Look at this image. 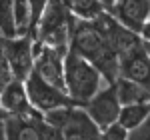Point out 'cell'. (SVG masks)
Segmentation results:
<instances>
[{
	"mask_svg": "<svg viewBox=\"0 0 150 140\" xmlns=\"http://www.w3.org/2000/svg\"><path fill=\"white\" fill-rule=\"evenodd\" d=\"M0 36L2 38L18 36L14 18V0H0Z\"/></svg>",
	"mask_w": 150,
	"mask_h": 140,
	"instance_id": "obj_16",
	"label": "cell"
},
{
	"mask_svg": "<svg viewBox=\"0 0 150 140\" xmlns=\"http://www.w3.org/2000/svg\"><path fill=\"white\" fill-rule=\"evenodd\" d=\"M74 20L76 18L72 16L64 0H48V6L40 18L38 30H36L34 44L70 46V32H72Z\"/></svg>",
	"mask_w": 150,
	"mask_h": 140,
	"instance_id": "obj_3",
	"label": "cell"
},
{
	"mask_svg": "<svg viewBox=\"0 0 150 140\" xmlns=\"http://www.w3.org/2000/svg\"><path fill=\"white\" fill-rule=\"evenodd\" d=\"M116 90H118V98H120V104L122 106L150 102V90L144 88L138 82H134V80H128V78L118 76V80H116Z\"/></svg>",
	"mask_w": 150,
	"mask_h": 140,
	"instance_id": "obj_13",
	"label": "cell"
},
{
	"mask_svg": "<svg viewBox=\"0 0 150 140\" xmlns=\"http://www.w3.org/2000/svg\"><path fill=\"white\" fill-rule=\"evenodd\" d=\"M84 110H86V114L92 118V122L100 130L108 128L114 122H118L122 104H120V98H118L116 82L114 84H104L102 88L86 102Z\"/></svg>",
	"mask_w": 150,
	"mask_h": 140,
	"instance_id": "obj_7",
	"label": "cell"
},
{
	"mask_svg": "<svg viewBox=\"0 0 150 140\" xmlns=\"http://www.w3.org/2000/svg\"><path fill=\"white\" fill-rule=\"evenodd\" d=\"M70 48H74L82 58H86L102 74L106 84H114L120 76V56L106 44L92 20H74L70 32Z\"/></svg>",
	"mask_w": 150,
	"mask_h": 140,
	"instance_id": "obj_1",
	"label": "cell"
},
{
	"mask_svg": "<svg viewBox=\"0 0 150 140\" xmlns=\"http://www.w3.org/2000/svg\"><path fill=\"white\" fill-rule=\"evenodd\" d=\"M8 118H10V116H8V112L0 106V122H4V120H8Z\"/></svg>",
	"mask_w": 150,
	"mask_h": 140,
	"instance_id": "obj_23",
	"label": "cell"
},
{
	"mask_svg": "<svg viewBox=\"0 0 150 140\" xmlns=\"http://www.w3.org/2000/svg\"><path fill=\"white\" fill-rule=\"evenodd\" d=\"M142 42H144V40H142ZM144 48L148 50V54H150V42H144Z\"/></svg>",
	"mask_w": 150,
	"mask_h": 140,
	"instance_id": "obj_25",
	"label": "cell"
},
{
	"mask_svg": "<svg viewBox=\"0 0 150 140\" xmlns=\"http://www.w3.org/2000/svg\"><path fill=\"white\" fill-rule=\"evenodd\" d=\"M100 2H102L104 6H106V10H112L116 4H118V0H100Z\"/></svg>",
	"mask_w": 150,
	"mask_h": 140,
	"instance_id": "obj_21",
	"label": "cell"
},
{
	"mask_svg": "<svg viewBox=\"0 0 150 140\" xmlns=\"http://www.w3.org/2000/svg\"><path fill=\"white\" fill-rule=\"evenodd\" d=\"M64 82L68 96L80 108H84L86 102L106 84L102 74L86 58H82L74 48H68L64 58Z\"/></svg>",
	"mask_w": 150,
	"mask_h": 140,
	"instance_id": "obj_2",
	"label": "cell"
},
{
	"mask_svg": "<svg viewBox=\"0 0 150 140\" xmlns=\"http://www.w3.org/2000/svg\"><path fill=\"white\" fill-rule=\"evenodd\" d=\"M150 116V102L144 104H128L122 106L120 116H118V124H122L128 132L136 130L140 124H144V120Z\"/></svg>",
	"mask_w": 150,
	"mask_h": 140,
	"instance_id": "obj_14",
	"label": "cell"
},
{
	"mask_svg": "<svg viewBox=\"0 0 150 140\" xmlns=\"http://www.w3.org/2000/svg\"><path fill=\"white\" fill-rule=\"evenodd\" d=\"M14 18H16L18 36L28 34V32H30V22H32L30 0H14Z\"/></svg>",
	"mask_w": 150,
	"mask_h": 140,
	"instance_id": "obj_17",
	"label": "cell"
},
{
	"mask_svg": "<svg viewBox=\"0 0 150 140\" xmlns=\"http://www.w3.org/2000/svg\"><path fill=\"white\" fill-rule=\"evenodd\" d=\"M70 46H42L34 44V70L46 82L66 90L64 82V58Z\"/></svg>",
	"mask_w": 150,
	"mask_h": 140,
	"instance_id": "obj_8",
	"label": "cell"
},
{
	"mask_svg": "<svg viewBox=\"0 0 150 140\" xmlns=\"http://www.w3.org/2000/svg\"><path fill=\"white\" fill-rule=\"evenodd\" d=\"M120 76L134 80L150 90V54L144 42L120 56Z\"/></svg>",
	"mask_w": 150,
	"mask_h": 140,
	"instance_id": "obj_10",
	"label": "cell"
},
{
	"mask_svg": "<svg viewBox=\"0 0 150 140\" xmlns=\"http://www.w3.org/2000/svg\"><path fill=\"white\" fill-rule=\"evenodd\" d=\"M64 2L72 16L78 20H94L102 12H106V6L100 0H64Z\"/></svg>",
	"mask_w": 150,
	"mask_h": 140,
	"instance_id": "obj_15",
	"label": "cell"
},
{
	"mask_svg": "<svg viewBox=\"0 0 150 140\" xmlns=\"http://www.w3.org/2000/svg\"><path fill=\"white\" fill-rule=\"evenodd\" d=\"M2 90H4V86H2V84H0V94H2Z\"/></svg>",
	"mask_w": 150,
	"mask_h": 140,
	"instance_id": "obj_26",
	"label": "cell"
},
{
	"mask_svg": "<svg viewBox=\"0 0 150 140\" xmlns=\"http://www.w3.org/2000/svg\"><path fill=\"white\" fill-rule=\"evenodd\" d=\"M6 56H4V38L0 36V62H4Z\"/></svg>",
	"mask_w": 150,
	"mask_h": 140,
	"instance_id": "obj_22",
	"label": "cell"
},
{
	"mask_svg": "<svg viewBox=\"0 0 150 140\" xmlns=\"http://www.w3.org/2000/svg\"><path fill=\"white\" fill-rule=\"evenodd\" d=\"M118 2H122V0H118Z\"/></svg>",
	"mask_w": 150,
	"mask_h": 140,
	"instance_id": "obj_27",
	"label": "cell"
},
{
	"mask_svg": "<svg viewBox=\"0 0 150 140\" xmlns=\"http://www.w3.org/2000/svg\"><path fill=\"white\" fill-rule=\"evenodd\" d=\"M4 56L16 80H26L34 70V38L30 34L4 38Z\"/></svg>",
	"mask_w": 150,
	"mask_h": 140,
	"instance_id": "obj_9",
	"label": "cell"
},
{
	"mask_svg": "<svg viewBox=\"0 0 150 140\" xmlns=\"http://www.w3.org/2000/svg\"><path fill=\"white\" fill-rule=\"evenodd\" d=\"M38 114H34L30 118L10 116L8 120H4L6 140H42L40 132H38V126H36V116Z\"/></svg>",
	"mask_w": 150,
	"mask_h": 140,
	"instance_id": "obj_12",
	"label": "cell"
},
{
	"mask_svg": "<svg viewBox=\"0 0 150 140\" xmlns=\"http://www.w3.org/2000/svg\"><path fill=\"white\" fill-rule=\"evenodd\" d=\"M0 106L8 112V116L30 118L34 114H38V110L32 106L30 98H28L24 80H16V78L2 90V94H0Z\"/></svg>",
	"mask_w": 150,
	"mask_h": 140,
	"instance_id": "obj_11",
	"label": "cell"
},
{
	"mask_svg": "<svg viewBox=\"0 0 150 140\" xmlns=\"http://www.w3.org/2000/svg\"><path fill=\"white\" fill-rule=\"evenodd\" d=\"M44 120L60 128L64 140H102V130L92 122L84 108L68 106L44 114Z\"/></svg>",
	"mask_w": 150,
	"mask_h": 140,
	"instance_id": "obj_4",
	"label": "cell"
},
{
	"mask_svg": "<svg viewBox=\"0 0 150 140\" xmlns=\"http://www.w3.org/2000/svg\"><path fill=\"white\" fill-rule=\"evenodd\" d=\"M24 84H26V92H28V98H30L32 106H34L38 112H42V114L52 112V110H58V108L78 106L68 96L66 90H62V88H58L54 84L46 82L36 70H32L28 74V78L24 80Z\"/></svg>",
	"mask_w": 150,
	"mask_h": 140,
	"instance_id": "obj_5",
	"label": "cell"
},
{
	"mask_svg": "<svg viewBox=\"0 0 150 140\" xmlns=\"http://www.w3.org/2000/svg\"><path fill=\"white\" fill-rule=\"evenodd\" d=\"M128 132L122 124H118L114 122L112 126H108V128L102 130V140H128Z\"/></svg>",
	"mask_w": 150,
	"mask_h": 140,
	"instance_id": "obj_18",
	"label": "cell"
},
{
	"mask_svg": "<svg viewBox=\"0 0 150 140\" xmlns=\"http://www.w3.org/2000/svg\"><path fill=\"white\" fill-rule=\"evenodd\" d=\"M0 140H6V132H4V122H0Z\"/></svg>",
	"mask_w": 150,
	"mask_h": 140,
	"instance_id": "obj_24",
	"label": "cell"
},
{
	"mask_svg": "<svg viewBox=\"0 0 150 140\" xmlns=\"http://www.w3.org/2000/svg\"><path fill=\"white\" fill-rule=\"evenodd\" d=\"M92 24L98 30V34L106 40V44L112 50H116L118 56H122V54H126V52H130V50H134L136 46L142 44V38H140L138 32L124 26L110 10L102 12L98 18H94Z\"/></svg>",
	"mask_w": 150,
	"mask_h": 140,
	"instance_id": "obj_6",
	"label": "cell"
},
{
	"mask_svg": "<svg viewBox=\"0 0 150 140\" xmlns=\"http://www.w3.org/2000/svg\"><path fill=\"white\" fill-rule=\"evenodd\" d=\"M140 38H142L144 42H150V18L144 22V26H142V30H140Z\"/></svg>",
	"mask_w": 150,
	"mask_h": 140,
	"instance_id": "obj_20",
	"label": "cell"
},
{
	"mask_svg": "<svg viewBox=\"0 0 150 140\" xmlns=\"http://www.w3.org/2000/svg\"><path fill=\"white\" fill-rule=\"evenodd\" d=\"M128 140H150V116L144 120V124L128 134Z\"/></svg>",
	"mask_w": 150,
	"mask_h": 140,
	"instance_id": "obj_19",
	"label": "cell"
}]
</instances>
